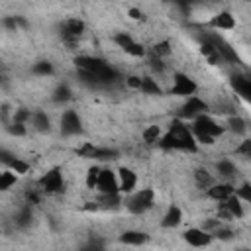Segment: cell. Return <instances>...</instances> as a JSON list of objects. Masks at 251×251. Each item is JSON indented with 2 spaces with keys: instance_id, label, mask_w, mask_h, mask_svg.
Masks as SVG:
<instances>
[{
  "instance_id": "cell-1",
  "label": "cell",
  "mask_w": 251,
  "mask_h": 251,
  "mask_svg": "<svg viewBox=\"0 0 251 251\" xmlns=\"http://www.w3.org/2000/svg\"><path fill=\"white\" fill-rule=\"evenodd\" d=\"M157 147H161L165 151H182V153H196L198 151V143L194 139L192 127L184 120H178V118H175L171 122L169 129L165 131V135Z\"/></svg>"
},
{
  "instance_id": "cell-2",
  "label": "cell",
  "mask_w": 251,
  "mask_h": 251,
  "mask_svg": "<svg viewBox=\"0 0 251 251\" xmlns=\"http://www.w3.org/2000/svg\"><path fill=\"white\" fill-rule=\"evenodd\" d=\"M124 206L129 214L133 216H141L145 212H149L153 206H155V190L151 186H145V188H137L133 194L126 196L124 198Z\"/></svg>"
},
{
  "instance_id": "cell-3",
  "label": "cell",
  "mask_w": 251,
  "mask_h": 251,
  "mask_svg": "<svg viewBox=\"0 0 251 251\" xmlns=\"http://www.w3.org/2000/svg\"><path fill=\"white\" fill-rule=\"evenodd\" d=\"M37 186L43 194H61L65 190V178H63V171L61 167H51L47 169L39 178H37Z\"/></svg>"
},
{
  "instance_id": "cell-4",
  "label": "cell",
  "mask_w": 251,
  "mask_h": 251,
  "mask_svg": "<svg viewBox=\"0 0 251 251\" xmlns=\"http://www.w3.org/2000/svg\"><path fill=\"white\" fill-rule=\"evenodd\" d=\"M196 92H198V84L194 82V78H190L184 73H173V84L169 88V94L178 98H190L196 96Z\"/></svg>"
},
{
  "instance_id": "cell-5",
  "label": "cell",
  "mask_w": 251,
  "mask_h": 251,
  "mask_svg": "<svg viewBox=\"0 0 251 251\" xmlns=\"http://www.w3.org/2000/svg\"><path fill=\"white\" fill-rule=\"evenodd\" d=\"M112 41H114L126 55H129V57L141 59V57L147 55V49H145L139 41H135L129 33H126V31H118V33H114V35H112Z\"/></svg>"
},
{
  "instance_id": "cell-6",
  "label": "cell",
  "mask_w": 251,
  "mask_h": 251,
  "mask_svg": "<svg viewBox=\"0 0 251 251\" xmlns=\"http://www.w3.org/2000/svg\"><path fill=\"white\" fill-rule=\"evenodd\" d=\"M76 155L82 159H94V161H112L118 157L116 149L110 147H98L90 141H84L80 147H76Z\"/></svg>"
},
{
  "instance_id": "cell-7",
  "label": "cell",
  "mask_w": 251,
  "mask_h": 251,
  "mask_svg": "<svg viewBox=\"0 0 251 251\" xmlns=\"http://www.w3.org/2000/svg\"><path fill=\"white\" fill-rule=\"evenodd\" d=\"M210 110V104L206 100H202L200 96H190L184 100V104L180 106V112H178V120H196L198 116L202 114H208Z\"/></svg>"
},
{
  "instance_id": "cell-8",
  "label": "cell",
  "mask_w": 251,
  "mask_h": 251,
  "mask_svg": "<svg viewBox=\"0 0 251 251\" xmlns=\"http://www.w3.org/2000/svg\"><path fill=\"white\" fill-rule=\"evenodd\" d=\"M96 190L102 196H112V194H120V180H118V171H112L110 167H102L100 178H98V186Z\"/></svg>"
},
{
  "instance_id": "cell-9",
  "label": "cell",
  "mask_w": 251,
  "mask_h": 251,
  "mask_svg": "<svg viewBox=\"0 0 251 251\" xmlns=\"http://www.w3.org/2000/svg\"><path fill=\"white\" fill-rule=\"evenodd\" d=\"M182 239L194 247V249H204V247H210L214 243V235L202 227H188L182 231Z\"/></svg>"
},
{
  "instance_id": "cell-10",
  "label": "cell",
  "mask_w": 251,
  "mask_h": 251,
  "mask_svg": "<svg viewBox=\"0 0 251 251\" xmlns=\"http://www.w3.org/2000/svg\"><path fill=\"white\" fill-rule=\"evenodd\" d=\"M194 131H202V133H208V135H212V137H220L224 131H226V127L222 126V124H218L210 114H202V116H198L196 120H192V126H190Z\"/></svg>"
},
{
  "instance_id": "cell-11",
  "label": "cell",
  "mask_w": 251,
  "mask_h": 251,
  "mask_svg": "<svg viewBox=\"0 0 251 251\" xmlns=\"http://www.w3.org/2000/svg\"><path fill=\"white\" fill-rule=\"evenodd\" d=\"M86 31V24L82 18H67L61 25V35L67 43H75Z\"/></svg>"
},
{
  "instance_id": "cell-12",
  "label": "cell",
  "mask_w": 251,
  "mask_h": 251,
  "mask_svg": "<svg viewBox=\"0 0 251 251\" xmlns=\"http://www.w3.org/2000/svg\"><path fill=\"white\" fill-rule=\"evenodd\" d=\"M206 27H212L218 31H231L235 29V16L229 10H220L206 22Z\"/></svg>"
},
{
  "instance_id": "cell-13",
  "label": "cell",
  "mask_w": 251,
  "mask_h": 251,
  "mask_svg": "<svg viewBox=\"0 0 251 251\" xmlns=\"http://www.w3.org/2000/svg\"><path fill=\"white\" fill-rule=\"evenodd\" d=\"M61 133L63 135H76L80 129H82V122H80V116L76 110H65L61 114Z\"/></svg>"
},
{
  "instance_id": "cell-14",
  "label": "cell",
  "mask_w": 251,
  "mask_h": 251,
  "mask_svg": "<svg viewBox=\"0 0 251 251\" xmlns=\"http://www.w3.org/2000/svg\"><path fill=\"white\" fill-rule=\"evenodd\" d=\"M118 180H120V194L129 196L137 190V175L129 167H120L118 169Z\"/></svg>"
},
{
  "instance_id": "cell-15",
  "label": "cell",
  "mask_w": 251,
  "mask_h": 251,
  "mask_svg": "<svg viewBox=\"0 0 251 251\" xmlns=\"http://www.w3.org/2000/svg\"><path fill=\"white\" fill-rule=\"evenodd\" d=\"M206 39L216 47V51H218V55H220L222 61H227V63H241V61H239V55L235 53V49H233L229 43H226L222 37H218V35H208Z\"/></svg>"
},
{
  "instance_id": "cell-16",
  "label": "cell",
  "mask_w": 251,
  "mask_h": 251,
  "mask_svg": "<svg viewBox=\"0 0 251 251\" xmlns=\"http://www.w3.org/2000/svg\"><path fill=\"white\" fill-rule=\"evenodd\" d=\"M235 194V186L227 180H222V182H214L208 190H206V198L214 200V202H226L229 196Z\"/></svg>"
},
{
  "instance_id": "cell-17",
  "label": "cell",
  "mask_w": 251,
  "mask_h": 251,
  "mask_svg": "<svg viewBox=\"0 0 251 251\" xmlns=\"http://www.w3.org/2000/svg\"><path fill=\"white\" fill-rule=\"evenodd\" d=\"M75 65L78 71H86V73H96L102 67L108 65V61H104L102 57H92V55H78L75 59Z\"/></svg>"
},
{
  "instance_id": "cell-18",
  "label": "cell",
  "mask_w": 251,
  "mask_h": 251,
  "mask_svg": "<svg viewBox=\"0 0 251 251\" xmlns=\"http://www.w3.org/2000/svg\"><path fill=\"white\" fill-rule=\"evenodd\" d=\"M180 224H182V210H180V206L171 204V206L165 210L163 218H161V227L173 229V227H178Z\"/></svg>"
},
{
  "instance_id": "cell-19",
  "label": "cell",
  "mask_w": 251,
  "mask_h": 251,
  "mask_svg": "<svg viewBox=\"0 0 251 251\" xmlns=\"http://www.w3.org/2000/svg\"><path fill=\"white\" fill-rule=\"evenodd\" d=\"M118 241L124 243V245H133V247H137V245H145V243L149 241V235H147L145 231H139V229H126V231L120 233Z\"/></svg>"
},
{
  "instance_id": "cell-20",
  "label": "cell",
  "mask_w": 251,
  "mask_h": 251,
  "mask_svg": "<svg viewBox=\"0 0 251 251\" xmlns=\"http://www.w3.org/2000/svg\"><path fill=\"white\" fill-rule=\"evenodd\" d=\"M163 135H165L163 127L157 126V124H151V126H147V127L141 131V141H143L147 147H157L159 141L163 139Z\"/></svg>"
},
{
  "instance_id": "cell-21",
  "label": "cell",
  "mask_w": 251,
  "mask_h": 251,
  "mask_svg": "<svg viewBox=\"0 0 251 251\" xmlns=\"http://www.w3.org/2000/svg\"><path fill=\"white\" fill-rule=\"evenodd\" d=\"M2 163L6 165V169L14 171L16 175H27V173H29V169H31L27 161H24V159H20V157H8V153H6V151L2 153Z\"/></svg>"
},
{
  "instance_id": "cell-22",
  "label": "cell",
  "mask_w": 251,
  "mask_h": 251,
  "mask_svg": "<svg viewBox=\"0 0 251 251\" xmlns=\"http://www.w3.org/2000/svg\"><path fill=\"white\" fill-rule=\"evenodd\" d=\"M231 86H233V90H235L243 100L251 102V78H245V76L235 75V76H231Z\"/></svg>"
},
{
  "instance_id": "cell-23",
  "label": "cell",
  "mask_w": 251,
  "mask_h": 251,
  "mask_svg": "<svg viewBox=\"0 0 251 251\" xmlns=\"http://www.w3.org/2000/svg\"><path fill=\"white\" fill-rule=\"evenodd\" d=\"M194 182H196V186H198V188L208 190L216 180H214L212 173H210L206 167H198V169L194 171Z\"/></svg>"
},
{
  "instance_id": "cell-24",
  "label": "cell",
  "mask_w": 251,
  "mask_h": 251,
  "mask_svg": "<svg viewBox=\"0 0 251 251\" xmlns=\"http://www.w3.org/2000/svg\"><path fill=\"white\" fill-rule=\"evenodd\" d=\"M226 129H229V131L235 133V135H243V133L247 131V122H245L241 116L231 114V116H227V120H226Z\"/></svg>"
},
{
  "instance_id": "cell-25",
  "label": "cell",
  "mask_w": 251,
  "mask_h": 251,
  "mask_svg": "<svg viewBox=\"0 0 251 251\" xmlns=\"http://www.w3.org/2000/svg\"><path fill=\"white\" fill-rule=\"evenodd\" d=\"M224 204H226V208H227V212L231 214V218H233V220H241V218L245 216L243 202H241V200H239L235 194H233V196H229V198H227Z\"/></svg>"
},
{
  "instance_id": "cell-26",
  "label": "cell",
  "mask_w": 251,
  "mask_h": 251,
  "mask_svg": "<svg viewBox=\"0 0 251 251\" xmlns=\"http://www.w3.org/2000/svg\"><path fill=\"white\" fill-rule=\"evenodd\" d=\"M31 126H33V129H37V131H49V129H51L49 116H47L45 112H41V110H35L33 116H31Z\"/></svg>"
},
{
  "instance_id": "cell-27",
  "label": "cell",
  "mask_w": 251,
  "mask_h": 251,
  "mask_svg": "<svg viewBox=\"0 0 251 251\" xmlns=\"http://www.w3.org/2000/svg\"><path fill=\"white\" fill-rule=\"evenodd\" d=\"M216 171H218V175H220L222 178H226L227 182H229V178H233V176H235V173H237L235 165H233L231 161H227V159L218 161V163H216Z\"/></svg>"
},
{
  "instance_id": "cell-28",
  "label": "cell",
  "mask_w": 251,
  "mask_h": 251,
  "mask_svg": "<svg viewBox=\"0 0 251 251\" xmlns=\"http://www.w3.org/2000/svg\"><path fill=\"white\" fill-rule=\"evenodd\" d=\"M100 173H102V167L100 165H92L86 169V175H84V184L88 190H96L98 186V178H100Z\"/></svg>"
},
{
  "instance_id": "cell-29",
  "label": "cell",
  "mask_w": 251,
  "mask_h": 251,
  "mask_svg": "<svg viewBox=\"0 0 251 251\" xmlns=\"http://www.w3.org/2000/svg\"><path fill=\"white\" fill-rule=\"evenodd\" d=\"M139 92H143V94H151V96H161V94H163V88L157 84V80H155L153 76L145 75V76H143V82H141V90H139Z\"/></svg>"
},
{
  "instance_id": "cell-30",
  "label": "cell",
  "mask_w": 251,
  "mask_h": 251,
  "mask_svg": "<svg viewBox=\"0 0 251 251\" xmlns=\"http://www.w3.org/2000/svg\"><path fill=\"white\" fill-rule=\"evenodd\" d=\"M171 51H173L171 41H169V39H161V41H157V43L151 47V57L165 59V57H169V55H171Z\"/></svg>"
},
{
  "instance_id": "cell-31",
  "label": "cell",
  "mask_w": 251,
  "mask_h": 251,
  "mask_svg": "<svg viewBox=\"0 0 251 251\" xmlns=\"http://www.w3.org/2000/svg\"><path fill=\"white\" fill-rule=\"evenodd\" d=\"M16 182H18V175H16L14 171L4 169V171L0 173V190H2V192H8L12 186H16Z\"/></svg>"
},
{
  "instance_id": "cell-32",
  "label": "cell",
  "mask_w": 251,
  "mask_h": 251,
  "mask_svg": "<svg viewBox=\"0 0 251 251\" xmlns=\"http://www.w3.org/2000/svg\"><path fill=\"white\" fill-rule=\"evenodd\" d=\"M69 98H71V88H69L67 84H59V86L53 90V96H51V100H53V102H57V104L67 102Z\"/></svg>"
},
{
  "instance_id": "cell-33",
  "label": "cell",
  "mask_w": 251,
  "mask_h": 251,
  "mask_svg": "<svg viewBox=\"0 0 251 251\" xmlns=\"http://www.w3.org/2000/svg\"><path fill=\"white\" fill-rule=\"evenodd\" d=\"M33 75H37V76H51L53 75V65L49 63V61H39V63H35L33 65Z\"/></svg>"
},
{
  "instance_id": "cell-34",
  "label": "cell",
  "mask_w": 251,
  "mask_h": 251,
  "mask_svg": "<svg viewBox=\"0 0 251 251\" xmlns=\"http://www.w3.org/2000/svg\"><path fill=\"white\" fill-rule=\"evenodd\" d=\"M235 196L245 202V204H251V182H241L237 188H235Z\"/></svg>"
},
{
  "instance_id": "cell-35",
  "label": "cell",
  "mask_w": 251,
  "mask_h": 251,
  "mask_svg": "<svg viewBox=\"0 0 251 251\" xmlns=\"http://www.w3.org/2000/svg\"><path fill=\"white\" fill-rule=\"evenodd\" d=\"M6 131H8L10 135L24 137V135L27 133V127H25V124H20V122H14V120H12V124H8V126H6Z\"/></svg>"
},
{
  "instance_id": "cell-36",
  "label": "cell",
  "mask_w": 251,
  "mask_h": 251,
  "mask_svg": "<svg viewBox=\"0 0 251 251\" xmlns=\"http://www.w3.org/2000/svg\"><path fill=\"white\" fill-rule=\"evenodd\" d=\"M29 222H31V208H29V206H24V208L16 214V224L24 227V226H27Z\"/></svg>"
},
{
  "instance_id": "cell-37",
  "label": "cell",
  "mask_w": 251,
  "mask_h": 251,
  "mask_svg": "<svg viewBox=\"0 0 251 251\" xmlns=\"http://www.w3.org/2000/svg\"><path fill=\"white\" fill-rule=\"evenodd\" d=\"M31 116H33L31 110H27V108H18V110L14 112V122L27 124V122H31Z\"/></svg>"
},
{
  "instance_id": "cell-38",
  "label": "cell",
  "mask_w": 251,
  "mask_h": 251,
  "mask_svg": "<svg viewBox=\"0 0 251 251\" xmlns=\"http://www.w3.org/2000/svg\"><path fill=\"white\" fill-rule=\"evenodd\" d=\"M235 155H241L245 159H251V137L243 139L237 147H235Z\"/></svg>"
},
{
  "instance_id": "cell-39",
  "label": "cell",
  "mask_w": 251,
  "mask_h": 251,
  "mask_svg": "<svg viewBox=\"0 0 251 251\" xmlns=\"http://www.w3.org/2000/svg\"><path fill=\"white\" fill-rule=\"evenodd\" d=\"M212 235H214V239H222V241H229V239H231V237H233L235 233H233V231H231V229H229L227 226H220V227H218V229H216V231H214Z\"/></svg>"
},
{
  "instance_id": "cell-40",
  "label": "cell",
  "mask_w": 251,
  "mask_h": 251,
  "mask_svg": "<svg viewBox=\"0 0 251 251\" xmlns=\"http://www.w3.org/2000/svg\"><path fill=\"white\" fill-rule=\"evenodd\" d=\"M124 80H126V86H127V88H131V90H141L143 76H139V75H127Z\"/></svg>"
},
{
  "instance_id": "cell-41",
  "label": "cell",
  "mask_w": 251,
  "mask_h": 251,
  "mask_svg": "<svg viewBox=\"0 0 251 251\" xmlns=\"http://www.w3.org/2000/svg\"><path fill=\"white\" fill-rule=\"evenodd\" d=\"M127 18H129V20H135V22H145V20H147L145 12H143L141 8H137V6H129V8H127Z\"/></svg>"
},
{
  "instance_id": "cell-42",
  "label": "cell",
  "mask_w": 251,
  "mask_h": 251,
  "mask_svg": "<svg viewBox=\"0 0 251 251\" xmlns=\"http://www.w3.org/2000/svg\"><path fill=\"white\" fill-rule=\"evenodd\" d=\"M192 133H194V139H196L198 145H214V143H216V137H212V135H208V133L194 131V129H192Z\"/></svg>"
}]
</instances>
